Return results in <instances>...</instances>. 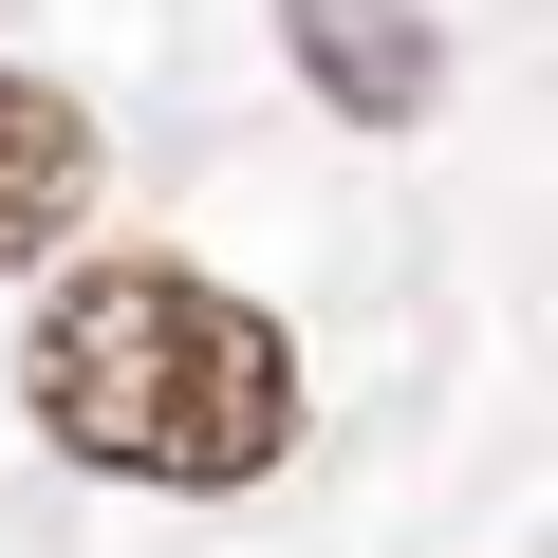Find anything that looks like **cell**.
<instances>
[{
  "mask_svg": "<svg viewBox=\"0 0 558 558\" xmlns=\"http://www.w3.org/2000/svg\"><path fill=\"white\" fill-rule=\"evenodd\" d=\"M75 205H94V112H75L57 75H0V279L57 260Z\"/></svg>",
  "mask_w": 558,
  "mask_h": 558,
  "instance_id": "obj_3",
  "label": "cell"
},
{
  "mask_svg": "<svg viewBox=\"0 0 558 558\" xmlns=\"http://www.w3.org/2000/svg\"><path fill=\"white\" fill-rule=\"evenodd\" d=\"M279 57L317 75L336 131H410V112L447 94V38L410 20V0H279Z\"/></svg>",
  "mask_w": 558,
  "mask_h": 558,
  "instance_id": "obj_2",
  "label": "cell"
},
{
  "mask_svg": "<svg viewBox=\"0 0 558 558\" xmlns=\"http://www.w3.org/2000/svg\"><path fill=\"white\" fill-rule=\"evenodd\" d=\"M20 391L94 484L242 502L299 465V336L260 299H223L205 260H75L20 336Z\"/></svg>",
  "mask_w": 558,
  "mask_h": 558,
  "instance_id": "obj_1",
  "label": "cell"
}]
</instances>
